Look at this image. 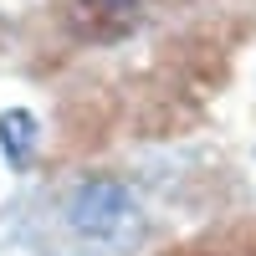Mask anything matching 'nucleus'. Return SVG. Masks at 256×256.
<instances>
[{"mask_svg": "<svg viewBox=\"0 0 256 256\" xmlns=\"http://www.w3.org/2000/svg\"><path fill=\"white\" fill-rule=\"evenodd\" d=\"M0 148H6L10 169H26L36 154V118L26 108H6L0 113Z\"/></svg>", "mask_w": 256, "mask_h": 256, "instance_id": "obj_3", "label": "nucleus"}, {"mask_svg": "<svg viewBox=\"0 0 256 256\" xmlns=\"http://www.w3.org/2000/svg\"><path fill=\"white\" fill-rule=\"evenodd\" d=\"M67 220L77 236H88L98 246H118V251H134L144 241V210L138 200L128 195L123 184L113 180H92V184H82L72 205H67Z\"/></svg>", "mask_w": 256, "mask_h": 256, "instance_id": "obj_1", "label": "nucleus"}, {"mask_svg": "<svg viewBox=\"0 0 256 256\" xmlns=\"http://www.w3.org/2000/svg\"><path fill=\"white\" fill-rule=\"evenodd\" d=\"M62 26L88 46H113V41H128L144 26V0H67Z\"/></svg>", "mask_w": 256, "mask_h": 256, "instance_id": "obj_2", "label": "nucleus"}]
</instances>
